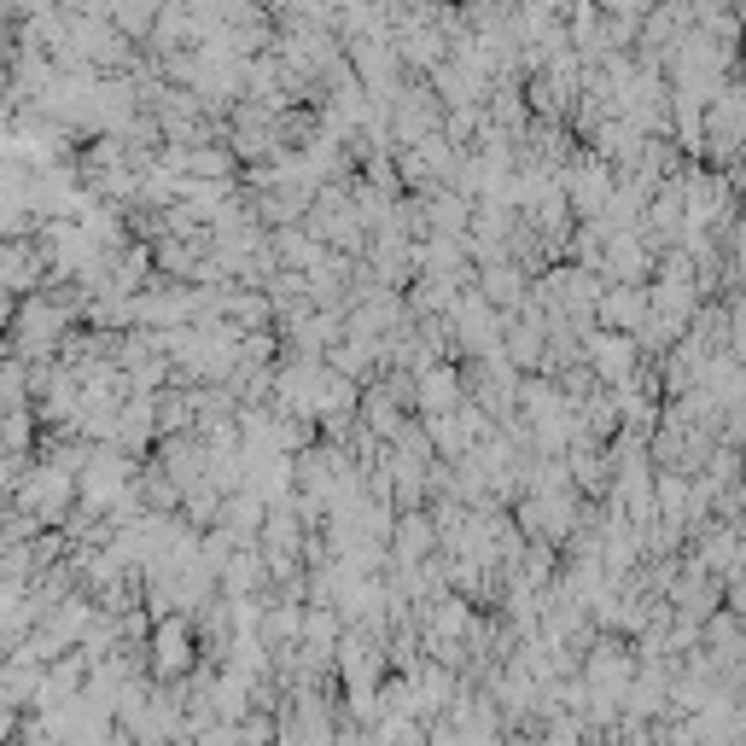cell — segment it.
Listing matches in <instances>:
<instances>
[{"label": "cell", "mask_w": 746, "mask_h": 746, "mask_svg": "<svg viewBox=\"0 0 746 746\" xmlns=\"http://www.w3.org/2000/svg\"><path fill=\"white\" fill-rule=\"evenodd\" d=\"M146 677L158 682V688H175V682L193 677V630H187V618H164V624L152 630Z\"/></svg>", "instance_id": "cell-1"}]
</instances>
